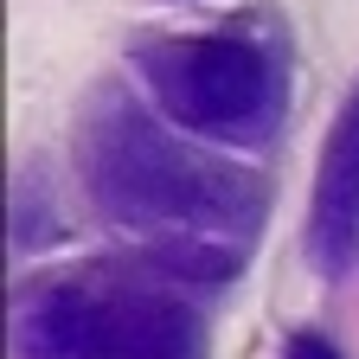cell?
Segmentation results:
<instances>
[{"label":"cell","mask_w":359,"mask_h":359,"mask_svg":"<svg viewBox=\"0 0 359 359\" xmlns=\"http://www.w3.org/2000/svg\"><path fill=\"white\" fill-rule=\"evenodd\" d=\"M148 77L161 90V103L212 135H250L269 116V65L257 45L244 39H173L148 52Z\"/></svg>","instance_id":"1"},{"label":"cell","mask_w":359,"mask_h":359,"mask_svg":"<svg viewBox=\"0 0 359 359\" xmlns=\"http://www.w3.org/2000/svg\"><path fill=\"white\" fill-rule=\"evenodd\" d=\"M32 346L45 359H187L193 334L154 302L58 295L32 314Z\"/></svg>","instance_id":"2"},{"label":"cell","mask_w":359,"mask_h":359,"mask_svg":"<svg viewBox=\"0 0 359 359\" xmlns=\"http://www.w3.org/2000/svg\"><path fill=\"white\" fill-rule=\"evenodd\" d=\"M308 244H314V257H321L327 269H346V257L359 250V90L346 97V109H340V122L327 135Z\"/></svg>","instance_id":"3"},{"label":"cell","mask_w":359,"mask_h":359,"mask_svg":"<svg viewBox=\"0 0 359 359\" xmlns=\"http://www.w3.org/2000/svg\"><path fill=\"white\" fill-rule=\"evenodd\" d=\"M283 359H340L327 340H314V334H295L289 346H283Z\"/></svg>","instance_id":"4"}]
</instances>
